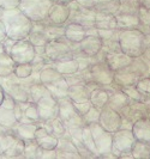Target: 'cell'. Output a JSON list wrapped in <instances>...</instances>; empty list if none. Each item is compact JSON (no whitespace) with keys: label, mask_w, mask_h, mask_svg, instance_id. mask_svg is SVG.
Segmentation results:
<instances>
[{"label":"cell","mask_w":150,"mask_h":159,"mask_svg":"<svg viewBox=\"0 0 150 159\" xmlns=\"http://www.w3.org/2000/svg\"><path fill=\"white\" fill-rule=\"evenodd\" d=\"M45 54L51 61V64L75 57L71 48V42L66 39L48 41L45 46Z\"/></svg>","instance_id":"obj_7"},{"label":"cell","mask_w":150,"mask_h":159,"mask_svg":"<svg viewBox=\"0 0 150 159\" xmlns=\"http://www.w3.org/2000/svg\"><path fill=\"white\" fill-rule=\"evenodd\" d=\"M90 93L91 91L88 88L87 83L84 80H80L72 85H69V89H67V96L73 103L88 102L90 98Z\"/></svg>","instance_id":"obj_18"},{"label":"cell","mask_w":150,"mask_h":159,"mask_svg":"<svg viewBox=\"0 0 150 159\" xmlns=\"http://www.w3.org/2000/svg\"><path fill=\"white\" fill-rule=\"evenodd\" d=\"M17 135L13 133L12 128H4L0 126V158L8 150V147L16 140Z\"/></svg>","instance_id":"obj_28"},{"label":"cell","mask_w":150,"mask_h":159,"mask_svg":"<svg viewBox=\"0 0 150 159\" xmlns=\"http://www.w3.org/2000/svg\"><path fill=\"white\" fill-rule=\"evenodd\" d=\"M34 73V68H32L31 64H18L16 65V68L13 74L19 79H28L30 78Z\"/></svg>","instance_id":"obj_35"},{"label":"cell","mask_w":150,"mask_h":159,"mask_svg":"<svg viewBox=\"0 0 150 159\" xmlns=\"http://www.w3.org/2000/svg\"><path fill=\"white\" fill-rule=\"evenodd\" d=\"M134 139L133 133L130 130H117L113 133L112 139V153L115 157H121L124 153H131Z\"/></svg>","instance_id":"obj_11"},{"label":"cell","mask_w":150,"mask_h":159,"mask_svg":"<svg viewBox=\"0 0 150 159\" xmlns=\"http://www.w3.org/2000/svg\"><path fill=\"white\" fill-rule=\"evenodd\" d=\"M108 98H109V93L106 90L101 89V86H100V88H96L95 90L91 91L89 101H90V103L93 104L94 107H96L97 109L101 110L102 108H104L107 105Z\"/></svg>","instance_id":"obj_29"},{"label":"cell","mask_w":150,"mask_h":159,"mask_svg":"<svg viewBox=\"0 0 150 159\" xmlns=\"http://www.w3.org/2000/svg\"><path fill=\"white\" fill-rule=\"evenodd\" d=\"M51 93L48 91V89L41 83V81H35L32 83L29 88V95H30V101L31 102H37L40 98H42L43 96Z\"/></svg>","instance_id":"obj_33"},{"label":"cell","mask_w":150,"mask_h":159,"mask_svg":"<svg viewBox=\"0 0 150 159\" xmlns=\"http://www.w3.org/2000/svg\"><path fill=\"white\" fill-rule=\"evenodd\" d=\"M52 0H21L18 8L31 22H42L48 17Z\"/></svg>","instance_id":"obj_6"},{"label":"cell","mask_w":150,"mask_h":159,"mask_svg":"<svg viewBox=\"0 0 150 159\" xmlns=\"http://www.w3.org/2000/svg\"><path fill=\"white\" fill-rule=\"evenodd\" d=\"M58 103H59L58 117L63 121L67 132L73 129H80L85 126L84 117L77 111L75 103L69 98V96L58 98Z\"/></svg>","instance_id":"obj_4"},{"label":"cell","mask_w":150,"mask_h":159,"mask_svg":"<svg viewBox=\"0 0 150 159\" xmlns=\"http://www.w3.org/2000/svg\"><path fill=\"white\" fill-rule=\"evenodd\" d=\"M1 11H2V8H1V6H0V13H1Z\"/></svg>","instance_id":"obj_46"},{"label":"cell","mask_w":150,"mask_h":159,"mask_svg":"<svg viewBox=\"0 0 150 159\" xmlns=\"http://www.w3.org/2000/svg\"><path fill=\"white\" fill-rule=\"evenodd\" d=\"M144 35L137 29L123 30L119 35V46L123 53L130 57H137L143 53Z\"/></svg>","instance_id":"obj_5"},{"label":"cell","mask_w":150,"mask_h":159,"mask_svg":"<svg viewBox=\"0 0 150 159\" xmlns=\"http://www.w3.org/2000/svg\"><path fill=\"white\" fill-rule=\"evenodd\" d=\"M70 7V17L67 23H77L83 25L85 29L95 26L96 20V11L94 8H87L80 6L75 0L69 4Z\"/></svg>","instance_id":"obj_8"},{"label":"cell","mask_w":150,"mask_h":159,"mask_svg":"<svg viewBox=\"0 0 150 159\" xmlns=\"http://www.w3.org/2000/svg\"><path fill=\"white\" fill-rule=\"evenodd\" d=\"M39 143H36L35 139L32 140H25L24 141V158L37 159V152H39Z\"/></svg>","instance_id":"obj_34"},{"label":"cell","mask_w":150,"mask_h":159,"mask_svg":"<svg viewBox=\"0 0 150 159\" xmlns=\"http://www.w3.org/2000/svg\"><path fill=\"white\" fill-rule=\"evenodd\" d=\"M112 139L113 133L107 132L99 122L85 125L83 128L82 141L96 157L112 153Z\"/></svg>","instance_id":"obj_1"},{"label":"cell","mask_w":150,"mask_h":159,"mask_svg":"<svg viewBox=\"0 0 150 159\" xmlns=\"http://www.w3.org/2000/svg\"><path fill=\"white\" fill-rule=\"evenodd\" d=\"M87 36V29L77 23H67L65 25V39L72 43H79Z\"/></svg>","instance_id":"obj_23"},{"label":"cell","mask_w":150,"mask_h":159,"mask_svg":"<svg viewBox=\"0 0 150 159\" xmlns=\"http://www.w3.org/2000/svg\"><path fill=\"white\" fill-rule=\"evenodd\" d=\"M76 2H78L80 6L87 8H94L95 4H96V0H75Z\"/></svg>","instance_id":"obj_40"},{"label":"cell","mask_w":150,"mask_h":159,"mask_svg":"<svg viewBox=\"0 0 150 159\" xmlns=\"http://www.w3.org/2000/svg\"><path fill=\"white\" fill-rule=\"evenodd\" d=\"M51 66H53L59 73H61L63 75H69L73 73H78L79 71V62L76 57H72L69 60H64V61H58V62H52Z\"/></svg>","instance_id":"obj_26"},{"label":"cell","mask_w":150,"mask_h":159,"mask_svg":"<svg viewBox=\"0 0 150 159\" xmlns=\"http://www.w3.org/2000/svg\"><path fill=\"white\" fill-rule=\"evenodd\" d=\"M40 81L56 98L67 96L69 84L65 79V75L59 73L53 66L47 65L40 71Z\"/></svg>","instance_id":"obj_3"},{"label":"cell","mask_w":150,"mask_h":159,"mask_svg":"<svg viewBox=\"0 0 150 159\" xmlns=\"http://www.w3.org/2000/svg\"><path fill=\"white\" fill-rule=\"evenodd\" d=\"M89 70H90L93 80L100 86L108 85L114 81V71L108 66V64L104 60L91 64Z\"/></svg>","instance_id":"obj_14"},{"label":"cell","mask_w":150,"mask_h":159,"mask_svg":"<svg viewBox=\"0 0 150 159\" xmlns=\"http://www.w3.org/2000/svg\"><path fill=\"white\" fill-rule=\"evenodd\" d=\"M35 55H36L35 47L28 39L16 41L10 52V56L13 59V61L17 65L31 64L32 60L35 59Z\"/></svg>","instance_id":"obj_9"},{"label":"cell","mask_w":150,"mask_h":159,"mask_svg":"<svg viewBox=\"0 0 150 159\" xmlns=\"http://www.w3.org/2000/svg\"><path fill=\"white\" fill-rule=\"evenodd\" d=\"M35 140L39 143L40 147L46 150H56L59 138H56L54 134H52L47 128L42 125H39V127L35 132Z\"/></svg>","instance_id":"obj_19"},{"label":"cell","mask_w":150,"mask_h":159,"mask_svg":"<svg viewBox=\"0 0 150 159\" xmlns=\"http://www.w3.org/2000/svg\"><path fill=\"white\" fill-rule=\"evenodd\" d=\"M0 19L5 25L7 37L12 40L28 39L32 29V22L18 7L2 10L0 13Z\"/></svg>","instance_id":"obj_2"},{"label":"cell","mask_w":150,"mask_h":159,"mask_svg":"<svg viewBox=\"0 0 150 159\" xmlns=\"http://www.w3.org/2000/svg\"><path fill=\"white\" fill-rule=\"evenodd\" d=\"M6 52H5V48H4V43L2 42H0V56L2 55V54H5Z\"/></svg>","instance_id":"obj_45"},{"label":"cell","mask_w":150,"mask_h":159,"mask_svg":"<svg viewBox=\"0 0 150 159\" xmlns=\"http://www.w3.org/2000/svg\"><path fill=\"white\" fill-rule=\"evenodd\" d=\"M41 123H42V126H45V127L47 128L52 134H54L59 139L63 138L66 134V127H65L63 121L59 119V117H56L54 120L48 121V122H41Z\"/></svg>","instance_id":"obj_31"},{"label":"cell","mask_w":150,"mask_h":159,"mask_svg":"<svg viewBox=\"0 0 150 159\" xmlns=\"http://www.w3.org/2000/svg\"><path fill=\"white\" fill-rule=\"evenodd\" d=\"M120 8V0H96L94 10L100 13L117 15Z\"/></svg>","instance_id":"obj_27"},{"label":"cell","mask_w":150,"mask_h":159,"mask_svg":"<svg viewBox=\"0 0 150 159\" xmlns=\"http://www.w3.org/2000/svg\"><path fill=\"white\" fill-rule=\"evenodd\" d=\"M6 37H7V35H6L5 25H4V23H2V20L0 19V42H4Z\"/></svg>","instance_id":"obj_42"},{"label":"cell","mask_w":150,"mask_h":159,"mask_svg":"<svg viewBox=\"0 0 150 159\" xmlns=\"http://www.w3.org/2000/svg\"><path fill=\"white\" fill-rule=\"evenodd\" d=\"M132 133L136 140L143 143H150V121L149 120H139L133 125Z\"/></svg>","instance_id":"obj_25"},{"label":"cell","mask_w":150,"mask_h":159,"mask_svg":"<svg viewBox=\"0 0 150 159\" xmlns=\"http://www.w3.org/2000/svg\"><path fill=\"white\" fill-rule=\"evenodd\" d=\"M16 104L15 98L7 92L2 103L0 104V126L4 128H13L18 123V117L16 114Z\"/></svg>","instance_id":"obj_12"},{"label":"cell","mask_w":150,"mask_h":159,"mask_svg":"<svg viewBox=\"0 0 150 159\" xmlns=\"http://www.w3.org/2000/svg\"><path fill=\"white\" fill-rule=\"evenodd\" d=\"M102 49V39L99 35H87L79 43H77V50L73 52V56L77 55L95 57Z\"/></svg>","instance_id":"obj_13"},{"label":"cell","mask_w":150,"mask_h":159,"mask_svg":"<svg viewBox=\"0 0 150 159\" xmlns=\"http://www.w3.org/2000/svg\"><path fill=\"white\" fill-rule=\"evenodd\" d=\"M35 103H36L37 111H39L40 122H48L58 117L59 103H58V98L54 97L52 93L43 96Z\"/></svg>","instance_id":"obj_10"},{"label":"cell","mask_w":150,"mask_h":159,"mask_svg":"<svg viewBox=\"0 0 150 159\" xmlns=\"http://www.w3.org/2000/svg\"><path fill=\"white\" fill-rule=\"evenodd\" d=\"M100 112H101L100 109H97L96 107L91 105V107H90V109H89V110L83 115L84 121H85V125H90V123L99 122V119H100Z\"/></svg>","instance_id":"obj_36"},{"label":"cell","mask_w":150,"mask_h":159,"mask_svg":"<svg viewBox=\"0 0 150 159\" xmlns=\"http://www.w3.org/2000/svg\"><path fill=\"white\" fill-rule=\"evenodd\" d=\"M4 97H5V89H4V86H2L1 83H0V104L2 103Z\"/></svg>","instance_id":"obj_43"},{"label":"cell","mask_w":150,"mask_h":159,"mask_svg":"<svg viewBox=\"0 0 150 159\" xmlns=\"http://www.w3.org/2000/svg\"><path fill=\"white\" fill-rule=\"evenodd\" d=\"M23 152H24V140L19 139L17 136L16 140L13 141V143L8 147L7 151L2 154V158H24Z\"/></svg>","instance_id":"obj_32"},{"label":"cell","mask_w":150,"mask_h":159,"mask_svg":"<svg viewBox=\"0 0 150 159\" xmlns=\"http://www.w3.org/2000/svg\"><path fill=\"white\" fill-rule=\"evenodd\" d=\"M52 1L53 2H59V4H66V5H69L73 0H52Z\"/></svg>","instance_id":"obj_44"},{"label":"cell","mask_w":150,"mask_h":159,"mask_svg":"<svg viewBox=\"0 0 150 159\" xmlns=\"http://www.w3.org/2000/svg\"><path fill=\"white\" fill-rule=\"evenodd\" d=\"M39 127V122H32V123H22L18 122L15 127L12 128L13 133L22 140H32L35 139V132Z\"/></svg>","instance_id":"obj_24"},{"label":"cell","mask_w":150,"mask_h":159,"mask_svg":"<svg viewBox=\"0 0 150 159\" xmlns=\"http://www.w3.org/2000/svg\"><path fill=\"white\" fill-rule=\"evenodd\" d=\"M91 105H93V104L90 103V101H88V102H82V103H75V107H76L77 111H78L82 116L90 109Z\"/></svg>","instance_id":"obj_39"},{"label":"cell","mask_w":150,"mask_h":159,"mask_svg":"<svg viewBox=\"0 0 150 159\" xmlns=\"http://www.w3.org/2000/svg\"><path fill=\"white\" fill-rule=\"evenodd\" d=\"M15 42H16V40H12V39H8V37H6L5 41L2 42V43H4V48H5L6 54L10 55V52H11V49H12V47H13Z\"/></svg>","instance_id":"obj_41"},{"label":"cell","mask_w":150,"mask_h":159,"mask_svg":"<svg viewBox=\"0 0 150 159\" xmlns=\"http://www.w3.org/2000/svg\"><path fill=\"white\" fill-rule=\"evenodd\" d=\"M21 0H0V6L2 10H11L19 6Z\"/></svg>","instance_id":"obj_38"},{"label":"cell","mask_w":150,"mask_h":159,"mask_svg":"<svg viewBox=\"0 0 150 159\" xmlns=\"http://www.w3.org/2000/svg\"><path fill=\"white\" fill-rule=\"evenodd\" d=\"M56 158L59 159H76V158H82L79 151L77 148V146L75 145V143L70 139V136L66 134L59 139L58 145L56 147Z\"/></svg>","instance_id":"obj_16"},{"label":"cell","mask_w":150,"mask_h":159,"mask_svg":"<svg viewBox=\"0 0 150 159\" xmlns=\"http://www.w3.org/2000/svg\"><path fill=\"white\" fill-rule=\"evenodd\" d=\"M70 17V7L66 4L53 2L52 7L49 8L48 17L46 18L49 23L56 25H66Z\"/></svg>","instance_id":"obj_17"},{"label":"cell","mask_w":150,"mask_h":159,"mask_svg":"<svg viewBox=\"0 0 150 159\" xmlns=\"http://www.w3.org/2000/svg\"><path fill=\"white\" fill-rule=\"evenodd\" d=\"M16 62L8 54H2L0 56V78H7L13 74L16 68Z\"/></svg>","instance_id":"obj_30"},{"label":"cell","mask_w":150,"mask_h":159,"mask_svg":"<svg viewBox=\"0 0 150 159\" xmlns=\"http://www.w3.org/2000/svg\"><path fill=\"white\" fill-rule=\"evenodd\" d=\"M132 57H130L123 52H114V53H108L106 54L104 61L108 64V66L111 67L114 72L120 71L123 68H126L128 65L131 64Z\"/></svg>","instance_id":"obj_20"},{"label":"cell","mask_w":150,"mask_h":159,"mask_svg":"<svg viewBox=\"0 0 150 159\" xmlns=\"http://www.w3.org/2000/svg\"><path fill=\"white\" fill-rule=\"evenodd\" d=\"M99 123L107 132L114 133V132H117L121 127V116L119 115L117 110H114L113 108L106 105L104 108L101 109Z\"/></svg>","instance_id":"obj_15"},{"label":"cell","mask_w":150,"mask_h":159,"mask_svg":"<svg viewBox=\"0 0 150 159\" xmlns=\"http://www.w3.org/2000/svg\"><path fill=\"white\" fill-rule=\"evenodd\" d=\"M46 158L56 159V150H46V148L40 147L39 152H37V159H46Z\"/></svg>","instance_id":"obj_37"},{"label":"cell","mask_w":150,"mask_h":159,"mask_svg":"<svg viewBox=\"0 0 150 159\" xmlns=\"http://www.w3.org/2000/svg\"><path fill=\"white\" fill-rule=\"evenodd\" d=\"M28 40L32 43L34 47H45L48 42V39L43 30V22H32V29Z\"/></svg>","instance_id":"obj_22"},{"label":"cell","mask_w":150,"mask_h":159,"mask_svg":"<svg viewBox=\"0 0 150 159\" xmlns=\"http://www.w3.org/2000/svg\"><path fill=\"white\" fill-rule=\"evenodd\" d=\"M21 109H22V116L19 122L22 123H32V122H40L39 111L35 102L28 101V102H19Z\"/></svg>","instance_id":"obj_21"}]
</instances>
